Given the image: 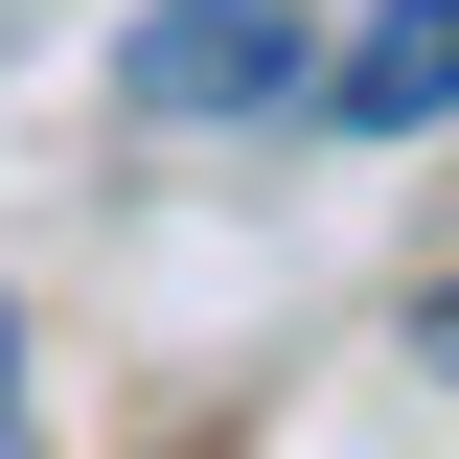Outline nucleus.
Returning a JSON list of instances; mask_svg holds the SVG:
<instances>
[{
  "label": "nucleus",
  "mask_w": 459,
  "mask_h": 459,
  "mask_svg": "<svg viewBox=\"0 0 459 459\" xmlns=\"http://www.w3.org/2000/svg\"><path fill=\"white\" fill-rule=\"evenodd\" d=\"M115 92H138V115H253V92H299V0H161V23L115 47Z\"/></svg>",
  "instance_id": "nucleus-1"
},
{
  "label": "nucleus",
  "mask_w": 459,
  "mask_h": 459,
  "mask_svg": "<svg viewBox=\"0 0 459 459\" xmlns=\"http://www.w3.org/2000/svg\"><path fill=\"white\" fill-rule=\"evenodd\" d=\"M413 368H437V391H459V276H437V299H413Z\"/></svg>",
  "instance_id": "nucleus-3"
},
{
  "label": "nucleus",
  "mask_w": 459,
  "mask_h": 459,
  "mask_svg": "<svg viewBox=\"0 0 459 459\" xmlns=\"http://www.w3.org/2000/svg\"><path fill=\"white\" fill-rule=\"evenodd\" d=\"M322 115H344V138H437V115H459V0H368L344 69H322Z\"/></svg>",
  "instance_id": "nucleus-2"
},
{
  "label": "nucleus",
  "mask_w": 459,
  "mask_h": 459,
  "mask_svg": "<svg viewBox=\"0 0 459 459\" xmlns=\"http://www.w3.org/2000/svg\"><path fill=\"white\" fill-rule=\"evenodd\" d=\"M0 459H23V322H0Z\"/></svg>",
  "instance_id": "nucleus-4"
}]
</instances>
